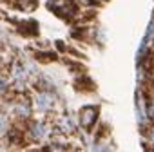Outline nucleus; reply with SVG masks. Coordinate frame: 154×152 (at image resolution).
<instances>
[{
	"label": "nucleus",
	"instance_id": "nucleus-4",
	"mask_svg": "<svg viewBox=\"0 0 154 152\" xmlns=\"http://www.w3.org/2000/svg\"><path fill=\"white\" fill-rule=\"evenodd\" d=\"M147 40H154V20L147 27Z\"/></svg>",
	"mask_w": 154,
	"mask_h": 152
},
{
	"label": "nucleus",
	"instance_id": "nucleus-9",
	"mask_svg": "<svg viewBox=\"0 0 154 152\" xmlns=\"http://www.w3.org/2000/svg\"><path fill=\"white\" fill-rule=\"evenodd\" d=\"M6 85H8V84H6L2 78H0V91H4V89H6Z\"/></svg>",
	"mask_w": 154,
	"mask_h": 152
},
{
	"label": "nucleus",
	"instance_id": "nucleus-10",
	"mask_svg": "<svg viewBox=\"0 0 154 152\" xmlns=\"http://www.w3.org/2000/svg\"><path fill=\"white\" fill-rule=\"evenodd\" d=\"M150 143H152V145H154V130H152V132H150Z\"/></svg>",
	"mask_w": 154,
	"mask_h": 152
},
{
	"label": "nucleus",
	"instance_id": "nucleus-2",
	"mask_svg": "<svg viewBox=\"0 0 154 152\" xmlns=\"http://www.w3.org/2000/svg\"><path fill=\"white\" fill-rule=\"evenodd\" d=\"M53 103H54V98H53V94L40 93V94L36 96V107H38L40 111H49V109L53 107Z\"/></svg>",
	"mask_w": 154,
	"mask_h": 152
},
{
	"label": "nucleus",
	"instance_id": "nucleus-5",
	"mask_svg": "<svg viewBox=\"0 0 154 152\" xmlns=\"http://www.w3.org/2000/svg\"><path fill=\"white\" fill-rule=\"evenodd\" d=\"M6 129H8V120H6V116L0 114V132H4Z\"/></svg>",
	"mask_w": 154,
	"mask_h": 152
},
{
	"label": "nucleus",
	"instance_id": "nucleus-1",
	"mask_svg": "<svg viewBox=\"0 0 154 152\" xmlns=\"http://www.w3.org/2000/svg\"><path fill=\"white\" fill-rule=\"evenodd\" d=\"M96 116H98V109L94 107H84L80 111V121L84 127H91L96 121Z\"/></svg>",
	"mask_w": 154,
	"mask_h": 152
},
{
	"label": "nucleus",
	"instance_id": "nucleus-8",
	"mask_svg": "<svg viewBox=\"0 0 154 152\" xmlns=\"http://www.w3.org/2000/svg\"><path fill=\"white\" fill-rule=\"evenodd\" d=\"M149 116L150 118H154V102L150 103V107H149Z\"/></svg>",
	"mask_w": 154,
	"mask_h": 152
},
{
	"label": "nucleus",
	"instance_id": "nucleus-7",
	"mask_svg": "<svg viewBox=\"0 0 154 152\" xmlns=\"http://www.w3.org/2000/svg\"><path fill=\"white\" fill-rule=\"evenodd\" d=\"M18 114H24V116H27L29 112H27V109H26V107H18Z\"/></svg>",
	"mask_w": 154,
	"mask_h": 152
},
{
	"label": "nucleus",
	"instance_id": "nucleus-3",
	"mask_svg": "<svg viewBox=\"0 0 154 152\" xmlns=\"http://www.w3.org/2000/svg\"><path fill=\"white\" fill-rule=\"evenodd\" d=\"M31 134H33L36 139L44 138V134H45V129H44V125H42V123H35V125H33V129H31Z\"/></svg>",
	"mask_w": 154,
	"mask_h": 152
},
{
	"label": "nucleus",
	"instance_id": "nucleus-6",
	"mask_svg": "<svg viewBox=\"0 0 154 152\" xmlns=\"http://www.w3.org/2000/svg\"><path fill=\"white\" fill-rule=\"evenodd\" d=\"M91 152H105V148L103 147H100V145H96V147H93V150Z\"/></svg>",
	"mask_w": 154,
	"mask_h": 152
}]
</instances>
